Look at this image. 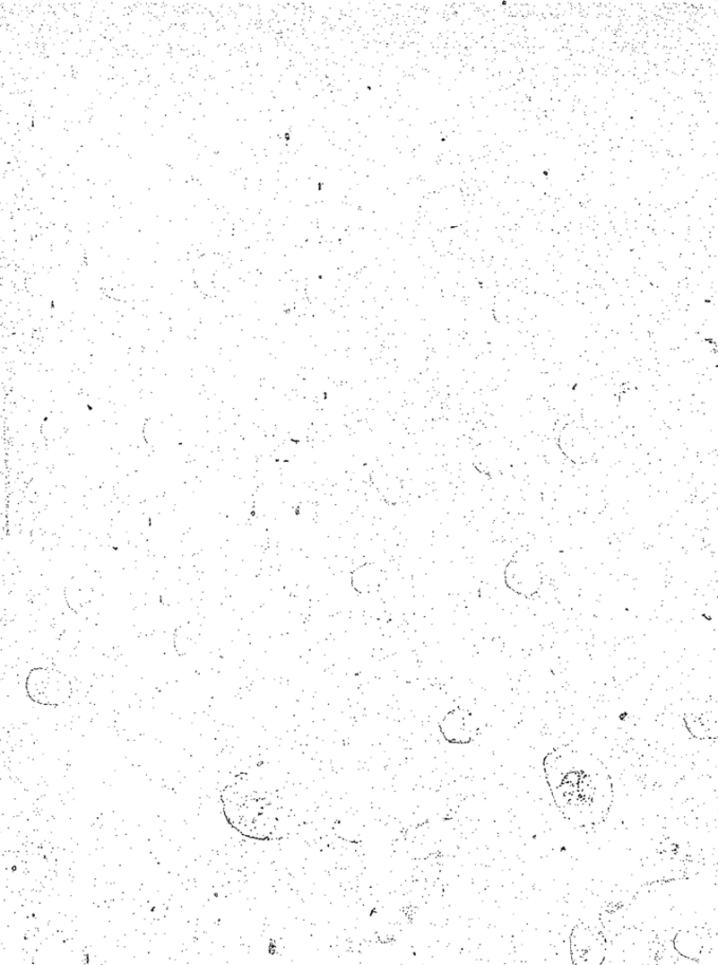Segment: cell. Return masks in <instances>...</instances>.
Here are the masks:
<instances>
[{"instance_id":"obj_3","label":"cell","mask_w":718,"mask_h":965,"mask_svg":"<svg viewBox=\"0 0 718 965\" xmlns=\"http://www.w3.org/2000/svg\"><path fill=\"white\" fill-rule=\"evenodd\" d=\"M29 698L44 707H60L70 700L73 692L69 679L50 667H36L26 682Z\"/></svg>"},{"instance_id":"obj_6","label":"cell","mask_w":718,"mask_h":965,"mask_svg":"<svg viewBox=\"0 0 718 965\" xmlns=\"http://www.w3.org/2000/svg\"><path fill=\"white\" fill-rule=\"evenodd\" d=\"M508 586L523 596L536 593L541 585V574L530 562L518 561L511 563L506 570Z\"/></svg>"},{"instance_id":"obj_4","label":"cell","mask_w":718,"mask_h":965,"mask_svg":"<svg viewBox=\"0 0 718 965\" xmlns=\"http://www.w3.org/2000/svg\"><path fill=\"white\" fill-rule=\"evenodd\" d=\"M560 447L564 454L576 463H585L593 459L595 453L594 439L584 429L569 425L560 438Z\"/></svg>"},{"instance_id":"obj_7","label":"cell","mask_w":718,"mask_h":965,"mask_svg":"<svg viewBox=\"0 0 718 965\" xmlns=\"http://www.w3.org/2000/svg\"><path fill=\"white\" fill-rule=\"evenodd\" d=\"M441 732L453 743H468L475 732L471 715L462 710L451 712L441 724Z\"/></svg>"},{"instance_id":"obj_2","label":"cell","mask_w":718,"mask_h":965,"mask_svg":"<svg viewBox=\"0 0 718 965\" xmlns=\"http://www.w3.org/2000/svg\"><path fill=\"white\" fill-rule=\"evenodd\" d=\"M229 823L246 837L269 839L284 824V809L278 796L251 784H234L223 795Z\"/></svg>"},{"instance_id":"obj_5","label":"cell","mask_w":718,"mask_h":965,"mask_svg":"<svg viewBox=\"0 0 718 965\" xmlns=\"http://www.w3.org/2000/svg\"><path fill=\"white\" fill-rule=\"evenodd\" d=\"M572 950L576 963L598 964L601 962L604 946L601 935L589 927H578L572 937Z\"/></svg>"},{"instance_id":"obj_1","label":"cell","mask_w":718,"mask_h":965,"mask_svg":"<svg viewBox=\"0 0 718 965\" xmlns=\"http://www.w3.org/2000/svg\"><path fill=\"white\" fill-rule=\"evenodd\" d=\"M546 773L555 800L569 821L579 826L600 823L612 803L610 776L593 759L557 752L547 757Z\"/></svg>"}]
</instances>
